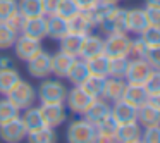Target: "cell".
I'll list each match as a JSON object with an SVG mask.
<instances>
[{"label": "cell", "instance_id": "cell-44", "mask_svg": "<svg viewBox=\"0 0 160 143\" xmlns=\"http://www.w3.org/2000/svg\"><path fill=\"white\" fill-rule=\"evenodd\" d=\"M4 23H7V26H11V28L19 35V33H21V28H22V23H24V18H22V16L19 14V11H18V12H14L7 21H4Z\"/></svg>", "mask_w": 160, "mask_h": 143}, {"label": "cell", "instance_id": "cell-9", "mask_svg": "<svg viewBox=\"0 0 160 143\" xmlns=\"http://www.w3.org/2000/svg\"><path fill=\"white\" fill-rule=\"evenodd\" d=\"M28 73L35 79H45L52 74V54L42 52L35 55L31 60H28Z\"/></svg>", "mask_w": 160, "mask_h": 143}, {"label": "cell", "instance_id": "cell-6", "mask_svg": "<svg viewBox=\"0 0 160 143\" xmlns=\"http://www.w3.org/2000/svg\"><path fill=\"white\" fill-rule=\"evenodd\" d=\"M152 73V67L145 59L139 57H129V64H128V71H126V83L131 84H145L146 78Z\"/></svg>", "mask_w": 160, "mask_h": 143}, {"label": "cell", "instance_id": "cell-25", "mask_svg": "<svg viewBox=\"0 0 160 143\" xmlns=\"http://www.w3.org/2000/svg\"><path fill=\"white\" fill-rule=\"evenodd\" d=\"M84 36L76 35V33H67L62 40H59V50L64 54H69L72 57H79L81 47H83Z\"/></svg>", "mask_w": 160, "mask_h": 143}, {"label": "cell", "instance_id": "cell-23", "mask_svg": "<svg viewBox=\"0 0 160 143\" xmlns=\"http://www.w3.org/2000/svg\"><path fill=\"white\" fill-rule=\"evenodd\" d=\"M122 100H126L128 104L134 105V107L138 109V107H141L143 104H146V102L150 100V95H148V91H146V88L143 86V84H131V83H128Z\"/></svg>", "mask_w": 160, "mask_h": 143}, {"label": "cell", "instance_id": "cell-7", "mask_svg": "<svg viewBox=\"0 0 160 143\" xmlns=\"http://www.w3.org/2000/svg\"><path fill=\"white\" fill-rule=\"evenodd\" d=\"M12 49H14V54L19 60L28 62V60H31L35 55H38L42 52L43 47H42V42H38V40H33L24 35H18Z\"/></svg>", "mask_w": 160, "mask_h": 143}, {"label": "cell", "instance_id": "cell-10", "mask_svg": "<svg viewBox=\"0 0 160 143\" xmlns=\"http://www.w3.org/2000/svg\"><path fill=\"white\" fill-rule=\"evenodd\" d=\"M40 112L48 128H57L67 121V107L64 104H40Z\"/></svg>", "mask_w": 160, "mask_h": 143}, {"label": "cell", "instance_id": "cell-40", "mask_svg": "<svg viewBox=\"0 0 160 143\" xmlns=\"http://www.w3.org/2000/svg\"><path fill=\"white\" fill-rule=\"evenodd\" d=\"M14 12H18V0H0V23L7 21Z\"/></svg>", "mask_w": 160, "mask_h": 143}, {"label": "cell", "instance_id": "cell-22", "mask_svg": "<svg viewBox=\"0 0 160 143\" xmlns=\"http://www.w3.org/2000/svg\"><path fill=\"white\" fill-rule=\"evenodd\" d=\"M103 54V38L100 35H90L84 36L83 40V47H81V54H79V59H91V57H97Z\"/></svg>", "mask_w": 160, "mask_h": 143}, {"label": "cell", "instance_id": "cell-13", "mask_svg": "<svg viewBox=\"0 0 160 143\" xmlns=\"http://www.w3.org/2000/svg\"><path fill=\"white\" fill-rule=\"evenodd\" d=\"M19 35L29 36L33 40H42L47 38V16H40V18H33V19H24L22 28Z\"/></svg>", "mask_w": 160, "mask_h": 143}, {"label": "cell", "instance_id": "cell-16", "mask_svg": "<svg viewBox=\"0 0 160 143\" xmlns=\"http://www.w3.org/2000/svg\"><path fill=\"white\" fill-rule=\"evenodd\" d=\"M148 26V19L143 9H128L126 14V31L131 35H141Z\"/></svg>", "mask_w": 160, "mask_h": 143}, {"label": "cell", "instance_id": "cell-41", "mask_svg": "<svg viewBox=\"0 0 160 143\" xmlns=\"http://www.w3.org/2000/svg\"><path fill=\"white\" fill-rule=\"evenodd\" d=\"M141 141L143 143H160V124L150 126V128H143Z\"/></svg>", "mask_w": 160, "mask_h": 143}, {"label": "cell", "instance_id": "cell-27", "mask_svg": "<svg viewBox=\"0 0 160 143\" xmlns=\"http://www.w3.org/2000/svg\"><path fill=\"white\" fill-rule=\"evenodd\" d=\"M18 11L24 19H33L43 16L42 0H19L18 2Z\"/></svg>", "mask_w": 160, "mask_h": 143}, {"label": "cell", "instance_id": "cell-11", "mask_svg": "<svg viewBox=\"0 0 160 143\" xmlns=\"http://www.w3.org/2000/svg\"><path fill=\"white\" fill-rule=\"evenodd\" d=\"M126 14H128V9H121L119 5H115L110 14H108L97 28H100V31L105 33V35L126 31Z\"/></svg>", "mask_w": 160, "mask_h": 143}, {"label": "cell", "instance_id": "cell-26", "mask_svg": "<svg viewBox=\"0 0 160 143\" xmlns=\"http://www.w3.org/2000/svg\"><path fill=\"white\" fill-rule=\"evenodd\" d=\"M24 114L21 115L22 122L26 126V131L28 133H33V131H38V129L45 128V122H43V117H42V112H40V107H29L26 110H22Z\"/></svg>", "mask_w": 160, "mask_h": 143}, {"label": "cell", "instance_id": "cell-5", "mask_svg": "<svg viewBox=\"0 0 160 143\" xmlns=\"http://www.w3.org/2000/svg\"><path fill=\"white\" fill-rule=\"evenodd\" d=\"M28 131H26V126L22 122L21 115L14 117L11 121L0 124V140L5 143H21L22 140H26Z\"/></svg>", "mask_w": 160, "mask_h": 143}, {"label": "cell", "instance_id": "cell-4", "mask_svg": "<svg viewBox=\"0 0 160 143\" xmlns=\"http://www.w3.org/2000/svg\"><path fill=\"white\" fill-rule=\"evenodd\" d=\"M5 97H7L19 110H26V109L35 105L36 90L33 88L31 83H28V81H24V79H19L18 83L14 84V88H12Z\"/></svg>", "mask_w": 160, "mask_h": 143}, {"label": "cell", "instance_id": "cell-24", "mask_svg": "<svg viewBox=\"0 0 160 143\" xmlns=\"http://www.w3.org/2000/svg\"><path fill=\"white\" fill-rule=\"evenodd\" d=\"M88 78H90V69H88L86 60L78 57V59L74 60V64H72V67H71V71H69L66 79H69V83L72 84V86H81Z\"/></svg>", "mask_w": 160, "mask_h": 143}, {"label": "cell", "instance_id": "cell-19", "mask_svg": "<svg viewBox=\"0 0 160 143\" xmlns=\"http://www.w3.org/2000/svg\"><path fill=\"white\" fill-rule=\"evenodd\" d=\"M126 86H128L126 79H122V78H110V76H108L107 79H105L103 98L107 102H110V104L122 100L124 91H126Z\"/></svg>", "mask_w": 160, "mask_h": 143}, {"label": "cell", "instance_id": "cell-29", "mask_svg": "<svg viewBox=\"0 0 160 143\" xmlns=\"http://www.w3.org/2000/svg\"><path fill=\"white\" fill-rule=\"evenodd\" d=\"M105 79H107V78L93 76V74H90V78H88V79L81 84V88H83V90L86 91L91 98H100V97H103Z\"/></svg>", "mask_w": 160, "mask_h": 143}, {"label": "cell", "instance_id": "cell-20", "mask_svg": "<svg viewBox=\"0 0 160 143\" xmlns=\"http://www.w3.org/2000/svg\"><path fill=\"white\" fill-rule=\"evenodd\" d=\"M136 121L139 122L141 128H150V126L160 124V109L153 105L152 102H146L141 107H138V117Z\"/></svg>", "mask_w": 160, "mask_h": 143}, {"label": "cell", "instance_id": "cell-14", "mask_svg": "<svg viewBox=\"0 0 160 143\" xmlns=\"http://www.w3.org/2000/svg\"><path fill=\"white\" fill-rule=\"evenodd\" d=\"M95 28L97 26H95V23H93V19H91L88 11H79L76 16H72L69 19V33H76V35L86 36Z\"/></svg>", "mask_w": 160, "mask_h": 143}, {"label": "cell", "instance_id": "cell-17", "mask_svg": "<svg viewBox=\"0 0 160 143\" xmlns=\"http://www.w3.org/2000/svg\"><path fill=\"white\" fill-rule=\"evenodd\" d=\"M76 59L78 57H72L69 54H64L59 50L57 54L52 55V74L57 79H66Z\"/></svg>", "mask_w": 160, "mask_h": 143}, {"label": "cell", "instance_id": "cell-2", "mask_svg": "<svg viewBox=\"0 0 160 143\" xmlns=\"http://www.w3.org/2000/svg\"><path fill=\"white\" fill-rule=\"evenodd\" d=\"M67 143H97V126L88 122L84 117L69 122L66 131Z\"/></svg>", "mask_w": 160, "mask_h": 143}, {"label": "cell", "instance_id": "cell-33", "mask_svg": "<svg viewBox=\"0 0 160 143\" xmlns=\"http://www.w3.org/2000/svg\"><path fill=\"white\" fill-rule=\"evenodd\" d=\"M19 109L9 100L7 97L0 98V124H4V122L11 121L14 117H19Z\"/></svg>", "mask_w": 160, "mask_h": 143}, {"label": "cell", "instance_id": "cell-31", "mask_svg": "<svg viewBox=\"0 0 160 143\" xmlns=\"http://www.w3.org/2000/svg\"><path fill=\"white\" fill-rule=\"evenodd\" d=\"M28 143H55L57 141V133H55V128H45L38 129V131H33V133H28L26 136Z\"/></svg>", "mask_w": 160, "mask_h": 143}, {"label": "cell", "instance_id": "cell-3", "mask_svg": "<svg viewBox=\"0 0 160 143\" xmlns=\"http://www.w3.org/2000/svg\"><path fill=\"white\" fill-rule=\"evenodd\" d=\"M103 54L110 57H129L131 54V36L126 31L110 33L103 38Z\"/></svg>", "mask_w": 160, "mask_h": 143}, {"label": "cell", "instance_id": "cell-37", "mask_svg": "<svg viewBox=\"0 0 160 143\" xmlns=\"http://www.w3.org/2000/svg\"><path fill=\"white\" fill-rule=\"evenodd\" d=\"M119 128V122L112 115H107L102 122L97 124V133L98 135H107V136H115V131Z\"/></svg>", "mask_w": 160, "mask_h": 143}, {"label": "cell", "instance_id": "cell-18", "mask_svg": "<svg viewBox=\"0 0 160 143\" xmlns=\"http://www.w3.org/2000/svg\"><path fill=\"white\" fill-rule=\"evenodd\" d=\"M69 33V21L60 16H47V38L50 40H62L64 36Z\"/></svg>", "mask_w": 160, "mask_h": 143}, {"label": "cell", "instance_id": "cell-42", "mask_svg": "<svg viewBox=\"0 0 160 143\" xmlns=\"http://www.w3.org/2000/svg\"><path fill=\"white\" fill-rule=\"evenodd\" d=\"M145 60L150 64L152 69L160 71V45L158 47H150L145 55Z\"/></svg>", "mask_w": 160, "mask_h": 143}, {"label": "cell", "instance_id": "cell-51", "mask_svg": "<svg viewBox=\"0 0 160 143\" xmlns=\"http://www.w3.org/2000/svg\"><path fill=\"white\" fill-rule=\"evenodd\" d=\"M132 143H143V141H141V140H138V141H132Z\"/></svg>", "mask_w": 160, "mask_h": 143}, {"label": "cell", "instance_id": "cell-45", "mask_svg": "<svg viewBox=\"0 0 160 143\" xmlns=\"http://www.w3.org/2000/svg\"><path fill=\"white\" fill-rule=\"evenodd\" d=\"M60 0H42V7H43V16H53L59 7Z\"/></svg>", "mask_w": 160, "mask_h": 143}, {"label": "cell", "instance_id": "cell-35", "mask_svg": "<svg viewBox=\"0 0 160 143\" xmlns=\"http://www.w3.org/2000/svg\"><path fill=\"white\" fill-rule=\"evenodd\" d=\"M78 12H79V7H78V4L74 2V0H60L55 14L69 21V19L72 18V16H76Z\"/></svg>", "mask_w": 160, "mask_h": 143}, {"label": "cell", "instance_id": "cell-32", "mask_svg": "<svg viewBox=\"0 0 160 143\" xmlns=\"http://www.w3.org/2000/svg\"><path fill=\"white\" fill-rule=\"evenodd\" d=\"M128 64H129V57H110L108 59V76L124 79Z\"/></svg>", "mask_w": 160, "mask_h": 143}, {"label": "cell", "instance_id": "cell-21", "mask_svg": "<svg viewBox=\"0 0 160 143\" xmlns=\"http://www.w3.org/2000/svg\"><path fill=\"white\" fill-rule=\"evenodd\" d=\"M143 128L139 126L138 121L134 122H126V124H119L117 131H115V141L117 143H132L141 140Z\"/></svg>", "mask_w": 160, "mask_h": 143}, {"label": "cell", "instance_id": "cell-38", "mask_svg": "<svg viewBox=\"0 0 160 143\" xmlns=\"http://www.w3.org/2000/svg\"><path fill=\"white\" fill-rule=\"evenodd\" d=\"M148 49L150 47L145 43V40L138 35V36H134V38H131V54H129V57H139V59H145Z\"/></svg>", "mask_w": 160, "mask_h": 143}, {"label": "cell", "instance_id": "cell-46", "mask_svg": "<svg viewBox=\"0 0 160 143\" xmlns=\"http://www.w3.org/2000/svg\"><path fill=\"white\" fill-rule=\"evenodd\" d=\"M78 4V7H79V11H88V9H91L95 4H97L98 0H74Z\"/></svg>", "mask_w": 160, "mask_h": 143}, {"label": "cell", "instance_id": "cell-12", "mask_svg": "<svg viewBox=\"0 0 160 143\" xmlns=\"http://www.w3.org/2000/svg\"><path fill=\"white\" fill-rule=\"evenodd\" d=\"M110 107H112V104L107 102L103 97L93 98V102L90 104V107L84 110L83 117L86 119L88 122H91V124L97 126L98 122H102L107 115H110Z\"/></svg>", "mask_w": 160, "mask_h": 143}, {"label": "cell", "instance_id": "cell-36", "mask_svg": "<svg viewBox=\"0 0 160 143\" xmlns=\"http://www.w3.org/2000/svg\"><path fill=\"white\" fill-rule=\"evenodd\" d=\"M139 36L145 40V43L148 47H158L160 45V26L148 24L145 28V31H143Z\"/></svg>", "mask_w": 160, "mask_h": 143}, {"label": "cell", "instance_id": "cell-47", "mask_svg": "<svg viewBox=\"0 0 160 143\" xmlns=\"http://www.w3.org/2000/svg\"><path fill=\"white\" fill-rule=\"evenodd\" d=\"M9 67H14V60L9 55H0V69H9Z\"/></svg>", "mask_w": 160, "mask_h": 143}, {"label": "cell", "instance_id": "cell-43", "mask_svg": "<svg viewBox=\"0 0 160 143\" xmlns=\"http://www.w3.org/2000/svg\"><path fill=\"white\" fill-rule=\"evenodd\" d=\"M145 14L148 19V24L160 26V5H145Z\"/></svg>", "mask_w": 160, "mask_h": 143}, {"label": "cell", "instance_id": "cell-39", "mask_svg": "<svg viewBox=\"0 0 160 143\" xmlns=\"http://www.w3.org/2000/svg\"><path fill=\"white\" fill-rule=\"evenodd\" d=\"M143 86L146 88L148 95L160 93V71L152 69V73H150L148 78H146V81H145V84H143Z\"/></svg>", "mask_w": 160, "mask_h": 143}, {"label": "cell", "instance_id": "cell-28", "mask_svg": "<svg viewBox=\"0 0 160 143\" xmlns=\"http://www.w3.org/2000/svg\"><path fill=\"white\" fill-rule=\"evenodd\" d=\"M19 79H21V74H19V71H16V67L0 69V95L5 97Z\"/></svg>", "mask_w": 160, "mask_h": 143}, {"label": "cell", "instance_id": "cell-48", "mask_svg": "<svg viewBox=\"0 0 160 143\" xmlns=\"http://www.w3.org/2000/svg\"><path fill=\"white\" fill-rule=\"evenodd\" d=\"M148 102H152L153 105H157V107L160 109V93H157V95H150V100Z\"/></svg>", "mask_w": 160, "mask_h": 143}, {"label": "cell", "instance_id": "cell-15", "mask_svg": "<svg viewBox=\"0 0 160 143\" xmlns=\"http://www.w3.org/2000/svg\"><path fill=\"white\" fill-rule=\"evenodd\" d=\"M110 115L119 122V124H126V122H134L138 117V109L134 105L128 104L126 100L114 102L110 107Z\"/></svg>", "mask_w": 160, "mask_h": 143}, {"label": "cell", "instance_id": "cell-50", "mask_svg": "<svg viewBox=\"0 0 160 143\" xmlns=\"http://www.w3.org/2000/svg\"><path fill=\"white\" fill-rule=\"evenodd\" d=\"M102 2H108V4H119L121 0H102Z\"/></svg>", "mask_w": 160, "mask_h": 143}, {"label": "cell", "instance_id": "cell-34", "mask_svg": "<svg viewBox=\"0 0 160 143\" xmlns=\"http://www.w3.org/2000/svg\"><path fill=\"white\" fill-rule=\"evenodd\" d=\"M16 38H18V33L11 26H7V23H0V50L12 49Z\"/></svg>", "mask_w": 160, "mask_h": 143}, {"label": "cell", "instance_id": "cell-30", "mask_svg": "<svg viewBox=\"0 0 160 143\" xmlns=\"http://www.w3.org/2000/svg\"><path fill=\"white\" fill-rule=\"evenodd\" d=\"M90 74L93 76H102V78H108V57L105 54H100L97 57H91L86 60Z\"/></svg>", "mask_w": 160, "mask_h": 143}, {"label": "cell", "instance_id": "cell-1", "mask_svg": "<svg viewBox=\"0 0 160 143\" xmlns=\"http://www.w3.org/2000/svg\"><path fill=\"white\" fill-rule=\"evenodd\" d=\"M67 97V86L62 83V79H42L38 90H36V98L40 104H64Z\"/></svg>", "mask_w": 160, "mask_h": 143}, {"label": "cell", "instance_id": "cell-8", "mask_svg": "<svg viewBox=\"0 0 160 143\" xmlns=\"http://www.w3.org/2000/svg\"><path fill=\"white\" fill-rule=\"evenodd\" d=\"M93 102V98L86 93L81 86H72L71 90H67V97H66V107L71 112H74L76 115H83L84 110L90 107V104Z\"/></svg>", "mask_w": 160, "mask_h": 143}, {"label": "cell", "instance_id": "cell-49", "mask_svg": "<svg viewBox=\"0 0 160 143\" xmlns=\"http://www.w3.org/2000/svg\"><path fill=\"white\" fill-rule=\"evenodd\" d=\"M146 5H160V0H145Z\"/></svg>", "mask_w": 160, "mask_h": 143}]
</instances>
